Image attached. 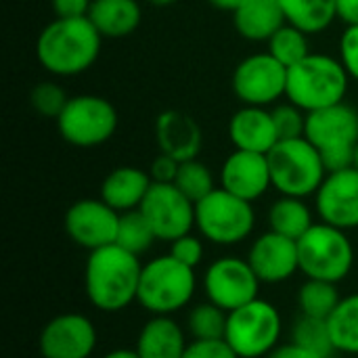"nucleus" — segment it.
<instances>
[{
    "instance_id": "nucleus-1",
    "label": "nucleus",
    "mask_w": 358,
    "mask_h": 358,
    "mask_svg": "<svg viewBox=\"0 0 358 358\" xmlns=\"http://www.w3.org/2000/svg\"><path fill=\"white\" fill-rule=\"evenodd\" d=\"M103 36L88 17H55L36 40L40 65L59 78L88 71L101 55Z\"/></svg>"
},
{
    "instance_id": "nucleus-2",
    "label": "nucleus",
    "mask_w": 358,
    "mask_h": 358,
    "mask_svg": "<svg viewBox=\"0 0 358 358\" xmlns=\"http://www.w3.org/2000/svg\"><path fill=\"white\" fill-rule=\"evenodd\" d=\"M143 264L117 243L92 250L84 266V292L103 313H122L138 298Z\"/></svg>"
},
{
    "instance_id": "nucleus-3",
    "label": "nucleus",
    "mask_w": 358,
    "mask_h": 358,
    "mask_svg": "<svg viewBox=\"0 0 358 358\" xmlns=\"http://www.w3.org/2000/svg\"><path fill=\"white\" fill-rule=\"evenodd\" d=\"M348 71L340 59L310 52L304 61L287 69L285 99L306 113L344 103L348 92Z\"/></svg>"
},
{
    "instance_id": "nucleus-4",
    "label": "nucleus",
    "mask_w": 358,
    "mask_h": 358,
    "mask_svg": "<svg viewBox=\"0 0 358 358\" xmlns=\"http://www.w3.org/2000/svg\"><path fill=\"white\" fill-rule=\"evenodd\" d=\"M195 289V268L166 254L143 264L136 302L151 315L172 317L174 313L189 306Z\"/></svg>"
},
{
    "instance_id": "nucleus-5",
    "label": "nucleus",
    "mask_w": 358,
    "mask_h": 358,
    "mask_svg": "<svg viewBox=\"0 0 358 358\" xmlns=\"http://www.w3.org/2000/svg\"><path fill=\"white\" fill-rule=\"evenodd\" d=\"M304 136L321 153L329 172L355 168V151L358 145V111L346 103H338L306 117Z\"/></svg>"
},
{
    "instance_id": "nucleus-6",
    "label": "nucleus",
    "mask_w": 358,
    "mask_h": 358,
    "mask_svg": "<svg viewBox=\"0 0 358 358\" xmlns=\"http://www.w3.org/2000/svg\"><path fill=\"white\" fill-rule=\"evenodd\" d=\"M266 157L273 189H277L281 195L306 199L319 191L327 176L321 153L306 136L279 141Z\"/></svg>"
},
{
    "instance_id": "nucleus-7",
    "label": "nucleus",
    "mask_w": 358,
    "mask_h": 358,
    "mask_svg": "<svg viewBox=\"0 0 358 358\" xmlns=\"http://www.w3.org/2000/svg\"><path fill=\"white\" fill-rule=\"evenodd\" d=\"M300 271L306 279L342 283L355 266V248L346 231L315 222L300 239Z\"/></svg>"
},
{
    "instance_id": "nucleus-8",
    "label": "nucleus",
    "mask_w": 358,
    "mask_h": 358,
    "mask_svg": "<svg viewBox=\"0 0 358 358\" xmlns=\"http://www.w3.org/2000/svg\"><path fill=\"white\" fill-rule=\"evenodd\" d=\"M281 334L283 319L277 306L256 298L229 313L224 340L239 358H266L279 346Z\"/></svg>"
},
{
    "instance_id": "nucleus-9",
    "label": "nucleus",
    "mask_w": 358,
    "mask_h": 358,
    "mask_svg": "<svg viewBox=\"0 0 358 358\" xmlns=\"http://www.w3.org/2000/svg\"><path fill=\"white\" fill-rule=\"evenodd\" d=\"M256 227V212L250 201L214 189L208 197L195 203V229L201 239L216 245H235L245 241Z\"/></svg>"
},
{
    "instance_id": "nucleus-10",
    "label": "nucleus",
    "mask_w": 358,
    "mask_h": 358,
    "mask_svg": "<svg viewBox=\"0 0 358 358\" xmlns=\"http://www.w3.org/2000/svg\"><path fill=\"white\" fill-rule=\"evenodd\" d=\"M117 124V109L111 101L99 94L69 96L65 109L57 117V130L61 138L80 149L107 143L115 134Z\"/></svg>"
},
{
    "instance_id": "nucleus-11",
    "label": "nucleus",
    "mask_w": 358,
    "mask_h": 358,
    "mask_svg": "<svg viewBox=\"0 0 358 358\" xmlns=\"http://www.w3.org/2000/svg\"><path fill=\"white\" fill-rule=\"evenodd\" d=\"M260 279L250 266L248 258L222 256L214 260L203 275L206 298L227 313H233L258 298Z\"/></svg>"
},
{
    "instance_id": "nucleus-12",
    "label": "nucleus",
    "mask_w": 358,
    "mask_h": 358,
    "mask_svg": "<svg viewBox=\"0 0 358 358\" xmlns=\"http://www.w3.org/2000/svg\"><path fill=\"white\" fill-rule=\"evenodd\" d=\"M233 92L243 105L268 107L285 96L287 67L271 52H256L237 63L233 71Z\"/></svg>"
},
{
    "instance_id": "nucleus-13",
    "label": "nucleus",
    "mask_w": 358,
    "mask_h": 358,
    "mask_svg": "<svg viewBox=\"0 0 358 358\" xmlns=\"http://www.w3.org/2000/svg\"><path fill=\"white\" fill-rule=\"evenodd\" d=\"M157 241L172 243L195 227V203L174 182H153L141 208Z\"/></svg>"
},
{
    "instance_id": "nucleus-14",
    "label": "nucleus",
    "mask_w": 358,
    "mask_h": 358,
    "mask_svg": "<svg viewBox=\"0 0 358 358\" xmlns=\"http://www.w3.org/2000/svg\"><path fill=\"white\" fill-rule=\"evenodd\" d=\"M63 224H65L67 237L76 245L92 252V250L115 243L117 227H120V212L107 206L101 197L80 199L67 208Z\"/></svg>"
},
{
    "instance_id": "nucleus-15",
    "label": "nucleus",
    "mask_w": 358,
    "mask_h": 358,
    "mask_svg": "<svg viewBox=\"0 0 358 358\" xmlns=\"http://www.w3.org/2000/svg\"><path fill=\"white\" fill-rule=\"evenodd\" d=\"M96 342V327L86 315L65 313L42 327L40 355L42 358H90Z\"/></svg>"
},
{
    "instance_id": "nucleus-16",
    "label": "nucleus",
    "mask_w": 358,
    "mask_h": 358,
    "mask_svg": "<svg viewBox=\"0 0 358 358\" xmlns=\"http://www.w3.org/2000/svg\"><path fill=\"white\" fill-rule=\"evenodd\" d=\"M315 208L321 222L342 231L358 229V170L329 172L315 193Z\"/></svg>"
},
{
    "instance_id": "nucleus-17",
    "label": "nucleus",
    "mask_w": 358,
    "mask_h": 358,
    "mask_svg": "<svg viewBox=\"0 0 358 358\" xmlns=\"http://www.w3.org/2000/svg\"><path fill=\"white\" fill-rule=\"evenodd\" d=\"M248 262L254 268L260 283H283L300 271L298 241L268 229L252 241Z\"/></svg>"
},
{
    "instance_id": "nucleus-18",
    "label": "nucleus",
    "mask_w": 358,
    "mask_h": 358,
    "mask_svg": "<svg viewBox=\"0 0 358 358\" xmlns=\"http://www.w3.org/2000/svg\"><path fill=\"white\" fill-rule=\"evenodd\" d=\"M220 187L250 203L260 199L271 187V168L264 153L235 149L222 164Z\"/></svg>"
},
{
    "instance_id": "nucleus-19",
    "label": "nucleus",
    "mask_w": 358,
    "mask_h": 358,
    "mask_svg": "<svg viewBox=\"0 0 358 358\" xmlns=\"http://www.w3.org/2000/svg\"><path fill=\"white\" fill-rule=\"evenodd\" d=\"M155 141L159 153H166L178 162H189L197 159L203 147V132L189 113L168 109L159 113L155 122Z\"/></svg>"
},
{
    "instance_id": "nucleus-20",
    "label": "nucleus",
    "mask_w": 358,
    "mask_h": 358,
    "mask_svg": "<svg viewBox=\"0 0 358 358\" xmlns=\"http://www.w3.org/2000/svg\"><path fill=\"white\" fill-rule=\"evenodd\" d=\"M229 138L239 151L264 153L279 143V134L273 122V113L266 107L243 105L229 120Z\"/></svg>"
},
{
    "instance_id": "nucleus-21",
    "label": "nucleus",
    "mask_w": 358,
    "mask_h": 358,
    "mask_svg": "<svg viewBox=\"0 0 358 358\" xmlns=\"http://www.w3.org/2000/svg\"><path fill=\"white\" fill-rule=\"evenodd\" d=\"M151 185L153 180L147 170L134 166H120L105 176L101 185V199L120 214L132 212L141 208Z\"/></svg>"
},
{
    "instance_id": "nucleus-22",
    "label": "nucleus",
    "mask_w": 358,
    "mask_h": 358,
    "mask_svg": "<svg viewBox=\"0 0 358 358\" xmlns=\"http://www.w3.org/2000/svg\"><path fill=\"white\" fill-rule=\"evenodd\" d=\"M189 342L182 327L166 315H151L141 327L134 350L141 358H182Z\"/></svg>"
},
{
    "instance_id": "nucleus-23",
    "label": "nucleus",
    "mask_w": 358,
    "mask_h": 358,
    "mask_svg": "<svg viewBox=\"0 0 358 358\" xmlns=\"http://www.w3.org/2000/svg\"><path fill=\"white\" fill-rule=\"evenodd\" d=\"M287 23L279 0H248L233 13L237 34L250 42H268Z\"/></svg>"
},
{
    "instance_id": "nucleus-24",
    "label": "nucleus",
    "mask_w": 358,
    "mask_h": 358,
    "mask_svg": "<svg viewBox=\"0 0 358 358\" xmlns=\"http://www.w3.org/2000/svg\"><path fill=\"white\" fill-rule=\"evenodd\" d=\"M88 19L103 38H126L138 29L143 10L136 0H92Z\"/></svg>"
},
{
    "instance_id": "nucleus-25",
    "label": "nucleus",
    "mask_w": 358,
    "mask_h": 358,
    "mask_svg": "<svg viewBox=\"0 0 358 358\" xmlns=\"http://www.w3.org/2000/svg\"><path fill=\"white\" fill-rule=\"evenodd\" d=\"M313 212L302 197L281 195L268 208V227L271 231L285 235L298 241L310 227H313Z\"/></svg>"
},
{
    "instance_id": "nucleus-26",
    "label": "nucleus",
    "mask_w": 358,
    "mask_h": 358,
    "mask_svg": "<svg viewBox=\"0 0 358 358\" xmlns=\"http://www.w3.org/2000/svg\"><path fill=\"white\" fill-rule=\"evenodd\" d=\"M287 23L300 27L302 31L321 34L325 31L336 15V0H279Z\"/></svg>"
},
{
    "instance_id": "nucleus-27",
    "label": "nucleus",
    "mask_w": 358,
    "mask_h": 358,
    "mask_svg": "<svg viewBox=\"0 0 358 358\" xmlns=\"http://www.w3.org/2000/svg\"><path fill=\"white\" fill-rule=\"evenodd\" d=\"M327 325L336 352L358 355V292L340 300Z\"/></svg>"
},
{
    "instance_id": "nucleus-28",
    "label": "nucleus",
    "mask_w": 358,
    "mask_h": 358,
    "mask_svg": "<svg viewBox=\"0 0 358 358\" xmlns=\"http://www.w3.org/2000/svg\"><path fill=\"white\" fill-rule=\"evenodd\" d=\"M342 296L338 283L306 279L298 289V308L300 315L315 317V319H329L336 306L340 304Z\"/></svg>"
},
{
    "instance_id": "nucleus-29",
    "label": "nucleus",
    "mask_w": 358,
    "mask_h": 358,
    "mask_svg": "<svg viewBox=\"0 0 358 358\" xmlns=\"http://www.w3.org/2000/svg\"><path fill=\"white\" fill-rule=\"evenodd\" d=\"M292 342L310 352L315 358L329 357L336 352L334 340L329 334V325L325 319H315L300 315L292 325Z\"/></svg>"
},
{
    "instance_id": "nucleus-30",
    "label": "nucleus",
    "mask_w": 358,
    "mask_h": 358,
    "mask_svg": "<svg viewBox=\"0 0 358 358\" xmlns=\"http://www.w3.org/2000/svg\"><path fill=\"white\" fill-rule=\"evenodd\" d=\"M266 44H268L266 52H271L287 69L294 67L296 63L304 61L310 55L308 34L292 23H285L283 27H279L277 34Z\"/></svg>"
},
{
    "instance_id": "nucleus-31",
    "label": "nucleus",
    "mask_w": 358,
    "mask_h": 358,
    "mask_svg": "<svg viewBox=\"0 0 358 358\" xmlns=\"http://www.w3.org/2000/svg\"><path fill=\"white\" fill-rule=\"evenodd\" d=\"M155 241L157 237L141 210L120 214V227H117V237H115V243L120 248H124L126 252L134 256H143L151 250Z\"/></svg>"
},
{
    "instance_id": "nucleus-32",
    "label": "nucleus",
    "mask_w": 358,
    "mask_h": 358,
    "mask_svg": "<svg viewBox=\"0 0 358 358\" xmlns=\"http://www.w3.org/2000/svg\"><path fill=\"white\" fill-rule=\"evenodd\" d=\"M227 321L229 313L208 300L189 310L187 329L193 336V340H224Z\"/></svg>"
},
{
    "instance_id": "nucleus-33",
    "label": "nucleus",
    "mask_w": 358,
    "mask_h": 358,
    "mask_svg": "<svg viewBox=\"0 0 358 358\" xmlns=\"http://www.w3.org/2000/svg\"><path fill=\"white\" fill-rule=\"evenodd\" d=\"M174 185L193 201H201L203 197H208L216 187L214 182V174L212 170L199 162V159H189V162H180V168H178V174L174 178Z\"/></svg>"
},
{
    "instance_id": "nucleus-34",
    "label": "nucleus",
    "mask_w": 358,
    "mask_h": 358,
    "mask_svg": "<svg viewBox=\"0 0 358 358\" xmlns=\"http://www.w3.org/2000/svg\"><path fill=\"white\" fill-rule=\"evenodd\" d=\"M67 101H69V96H67L65 88L59 86L57 82H40L29 92V105L42 117L57 120L61 115V111L65 109Z\"/></svg>"
},
{
    "instance_id": "nucleus-35",
    "label": "nucleus",
    "mask_w": 358,
    "mask_h": 358,
    "mask_svg": "<svg viewBox=\"0 0 358 358\" xmlns=\"http://www.w3.org/2000/svg\"><path fill=\"white\" fill-rule=\"evenodd\" d=\"M273 122L279 134V141H289V138H302L306 132V117L308 113L300 109L294 103H281L271 109Z\"/></svg>"
},
{
    "instance_id": "nucleus-36",
    "label": "nucleus",
    "mask_w": 358,
    "mask_h": 358,
    "mask_svg": "<svg viewBox=\"0 0 358 358\" xmlns=\"http://www.w3.org/2000/svg\"><path fill=\"white\" fill-rule=\"evenodd\" d=\"M172 258H176L178 262L191 266V268H197L203 260V241L189 233V235H182L178 239H174L170 243V252H168Z\"/></svg>"
},
{
    "instance_id": "nucleus-37",
    "label": "nucleus",
    "mask_w": 358,
    "mask_h": 358,
    "mask_svg": "<svg viewBox=\"0 0 358 358\" xmlns=\"http://www.w3.org/2000/svg\"><path fill=\"white\" fill-rule=\"evenodd\" d=\"M182 358H239L227 340H193Z\"/></svg>"
},
{
    "instance_id": "nucleus-38",
    "label": "nucleus",
    "mask_w": 358,
    "mask_h": 358,
    "mask_svg": "<svg viewBox=\"0 0 358 358\" xmlns=\"http://www.w3.org/2000/svg\"><path fill=\"white\" fill-rule=\"evenodd\" d=\"M340 61L348 76L358 82V25H348L340 38Z\"/></svg>"
},
{
    "instance_id": "nucleus-39",
    "label": "nucleus",
    "mask_w": 358,
    "mask_h": 358,
    "mask_svg": "<svg viewBox=\"0 0 358 358\" xmlns=\"http://www.w3.org/2000/svg\"><path fill=\"white\" fill-rule=\"evenodd\" d=\"M178 168H180V162L178 159H174V157H170L166 153H159L151 162V166H149L147 172H149V176H151L153 182H174V178L178 174Z\"/></svg>"
},
{
    "instance_id": "nucleus-40",
    "label": "nucleus",
    "mask_w": 358,
    "mask_h": 358,
    "mask_svg": "<svg viewBox=\"0 0 358 358\" xmlns=\"http://www.w3.org/2000/svg\"><path fill=\"white\" fill-rule=\"evenodd\" d=\"M92 0H50L52 13L61 19L71 17H88Z\"/></svg>"
},
{
    "instance_id": "nucleus-41",
    "label": "nucleus",
    "mask_w": 358,
    "mask_h": 358,
    "mask_svg": "<svg viewBox=\"0 0 358 358\" xmlns=\"http://www.w3.org/2000/svg\"><path fill=\"white\" fill-rule=\"evenodd\" d=\"M336 15L348 25H358V0H336Z\"/></svg>"
},
{
    "instance_id": "nucleus-42",
    "label": "nucleus",
    "mask_w": 358,
    "mask_h": 358,
    "mask_svg": "<svg viewBox=\"0 0 358 358\" xmlns=\"http://www.w3.org/2000/svg\"><path fill=\"white\" fill-rule=\"evenodd\" d=\"M266 358H315L310 352H306L304 348H300L298 344L289 342V344H279L275 350L268 352Z\"/></svg>"
},
{
    "instance_id": "nucleus-43",
    "label": "nucleus",
    "mask_w": 358,
    "mask_h": 358,
    "mask_svg": "<svg viewBox=\"0 0 358 358\" xmlns=\"http://www.w3.org/2000/svg\"><path fill=\"white\" fill-rule=\"evenodd\" d=\"M214 8H218V10H227V13H235V10H239L248 0H208Z\"/></svg>"
},
{
    "instance_id": "nucleus-44",
    "label": "nucleus",
    "mask_w": 358,
    "mask_h": 358,
    "mask_svg": "<svg viewBox=\"0 0 358 358\" xmlns=\"http://www.w3.org/2000/svg\"><path fill=\"white\" fill-rule=\"evenodd\" d=\"M103 358H141L136 355V350L132 348V350H128V348H117V350H111V352H107Z\"/></svg>"
},
{
    "instance_id": "nucleus-45",
    "label": "nucleus",
    "mask_w": 358,
    "mask_h": 358,
    "mask_svg": "<svg viewBox=\"0 0 358 358\" xmlns=\"http://www.w3.org/2000/svg\"><path fill=\"white\" fill-rule=\"evenodd\" d=\"M151 6H157V8H166V6H172V4H176L178 0H147Z\"/></svg>"
},
{
    "instance_id": "nucleus-46",
    "label": "nucleus",
    "mask_w": 358,
    "mask_h": 358,
    "mask_svg": "<svg viewBox=\"0 0 358 358\" xmlns=\"http://www.w3.org/2000/svg\"><path fill=\"white\" fill-rule=\"evenodd\" d=\"M355 168L358 170V145H357V151H355Z\"/></svg>"
},
{
    "instance_id": "nucleus-47",
    "label": "nucleus",
    "mask_w": 358,
    "mask_h": 358,
    "mask_svg": "<svg viewBox=\"0 0 358 358\" xmlns=\"http://www.w3.org/2000/svg\"><path fill=\"white\" fill-rule=\"evenodd\" d=\"M323 358H340V357H338V355L334 352V355H329V357H323Z\"/></svg>"
}]
</instances>
